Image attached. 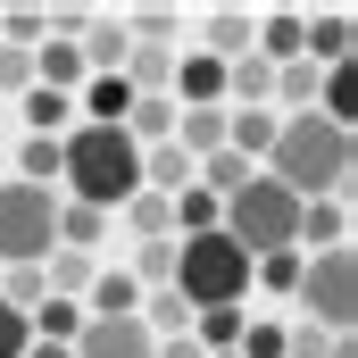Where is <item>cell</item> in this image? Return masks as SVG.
Returning a JSON list of instances; mask_svg holds the SVG:
<instances>
[{
    "label": "cell",
    "instance_id": "obj_1",
    "mask_svg": "<svg viewBox=\"0 0 358 358\" xmlns=\"http://www.w3.org/2000/svg\"><path fill=\"white\" fill-rule=\"evenodd\" d=\"M358 167V142L325 117H275V150H267V176L292 192V200H342Z\"/></svg>",
    "mask_w": 358,
    "mask_h": 358
},
{
    "label": "cell",
    "instance_id": "obj_2",
    "mask_svg": "<svg viewBox=\"0 0 358 358\" xmlns=\"http://www.w3.org/2000/svg\"><path fill=\"white\" fill-rule=\"evenodd\" d=\"M217 234L242 250V259H275V250H300V200L283 192L275 176H250L234 200H225V217H217Z\"/></svg>",
    "mask_w": 358,
    "mask_h": 358
},
{
    "label": "cell",
    "instance_id": "obj_3",
    "mask_svg": "<svg viewBox=\"0 0 358 358\" xmlns=\"http://www.w3.org/2000/svg\"><path fill=\"white\" fill-rule=\"evenodd\" d=\"M176 292H183L192 317L242 308V300H250V259H242L225 234H192V242H176Z\"/></svg>",
    "mask_w": 358,
    "mask_h": 358
},
{
    "label": "cell",
    "instance_id": "obj_4",
    "mask_svg": "<svg viewBox=\"0 0 358 358\" xmlns=\"http://www.w3.org/2000/svg\"><path fill=\"white\" fill-rule=\"evenodd\" d=\"M59 250V192L0 183V267H42Z\"/></svg>",
    "mask_w": 358,
    "mask_h": 358
},
{
    "label": "cell",
    "instance_id": "obj_5",
    "mask_svg": "<svg viewBox=\"0 0 358 358\" xmlns=\"http://www.w3.org/2000/svg\"><path fill=\"white\" fill-rule=\"evenodd\" d=\"M300 325H317V334H350L358 325V250H317L308 267H300Z\"/></svg>",
    "mask_w": 358,
    "mask_h": 358
},
{
    "label": "cell",
    "instance_id": "obj_6",
    "mask_svg": "<svg viewBox=\"0 0 358 358\" xmlns=\"http://www.w3.org/2000/svg\"><path fill=\"white\" fill-rule=\"evenodd\" d=\"M159 342L142 334V317H92L76 334V358H150Z\"/></svg>",
    "mask_w": 358,
    "mask_h": 358
},
{
    "label": "cell",
    "instance_id": "obj_7",
    "mask_svg": "<svg viewBox=\"0 0 358 358\" xmlns=\"http://www.w3.org/2000/svg\"><path fill=\"white\" fill-rule=\"evenodd\" d=\"M225 150L259 167V159L275 150V108H225Z\"/></svg>",
    "mask_w": 358,
    "mask_h": 358
},
{
    "label": "cell",
    "instance_id": "obj_8",
    "mask_svg": "<svg viewBox=\"0 0 358 358\" xmlns=\"http://www.w3.org/2000/svg\"><path fill=\"white\" fill-rule=\"evenodd\" d=\"M76 50H84V76H117V67H125V50H134V42H125V17L84 25V42H76Z\"/></svg>",
    "mask_w": 358,
    "mask_h": 358
},
{
    "label": "cell",
    "instance_id": "obj_9",
    "mask_svg": "<svg viewBox=\"0 0 358 358\" xmlns=\"http://www.w3.org/2000/svg\"><path fill=\"white\" fill-rule=\"evenodd\" d=\"M300 242H317V250H350V217H342V200H300Z\"/></svg>",
    "mask_w": 358,
    "mask_h": 358
},
{
    "label": "cell",
    "instance_id": "obj_10",
    "mask_svg": "<svg viewBox=\"0 0 358 358\" xmlns=\"http://www.w3.org/2000/svg\"><path fill=\"white\" fill-rule=\"evenodd\" d=\"M25 325H34V342H59V350H76V334H84L92 317H84V300H42Z\"/></svg>",
    "mask_w": 358,
    "mask_h": 358
},
{
    "label": "cell",
    "instance_id": "obj_11",
    "mask_svg": "<svg viewBox=\"0 0 358 358\" xmlns=\"http://www.w3.org/2000/svg\"><path fill=\"white\" fill-rule=\"evenodd\" d=\"M134 308H142V283H134L125 267H100V275H92V308H84V317H134Z\"/></svg>",
    "mask_w": 358,
    "mask_h": 358
},
{
    "label": "cell",
    "instance_id": "obj_12",
    "mask_svg": "<svg viewBox=\"0 0 358 358\" xmlns=\"http://www.w3.org/2000/svg\"><path fill=\"white\" fill-rule=\"evenodd\" d=\"M100 242H108V217H100V208H76V200H59V250L92 259Z\"/></svg>",
    "mask_w": 358,
    "mask_h": 358
},
{
    "label": "cell",
    "instance_id": "obj_13",
    "mask_svg": "<svg viewBox=\"0 0 358 358\" xmlns=\"http://www.w3.org/2000/svg\"><path fill=\"white\" fill-rule=\"evenodd\" d=\"M92 275H100V259H76V250H50L42 259V283H50V300H84Z\"/></svg>",
    "mask_w": 358,
    "mask_h": 358
},
{
    "label": "cell",
    "instance_id": "obj_14",
    "mask_svg": "<svg viewBox=\"0 0 358 358\" xmlns=\"http://www.w3.org/2000/svg\"><path fill=\"white\" fill-rule=\"evenodd\" d=\"M208 59H217V67L250 59V17H242V8H217V17H208Z\"/></svg>",
    "mask_w": 358,
    "mask_h": 358
},
{
    "label": "cell",
    "instance_id": "obj_15",
    "mask_svg": "<svg viewBox=\"0 0 358 358\" xmlns=\"http://www.w3.org/2000/svg\"><path fill=\"white\" fill-rule=\"evenodd\" d=\"M17 108H25V125H34V134H42V142H59V125H67V117H76V100H67V92H17Z\"/></svg>",
    "mask_w": 358,
    "mask_h": 358
},
{
    "label": "cell",
    "instance_id": "obj_16",
    "mask_svg": "<svg viewBox=\"0 0 358 358\" xmlns=\"http://www.w3.org/2000/svg\"><path fill=\"white\" fill-rule=\"evenodd\" d=\"M167 217H176V225H183V242H192V234H217V217H225V200L192 183V192H176V200H167Z\"/></svg>",
    "mask_w": 358,
    "mask_h": 358
},
{
    "label": "cell",
    "instance_id": "obj_17",
    "mask_svg": "<svg viewBox=\"0 0 358 358\" xmlns=\"http://www.w3.org/2000/svg\"><path fill=\"white\" fill-rule=\"evenodd\" d=\"M242 325H250L242 308H208V317H192V342H200L208 358H217V350H242Z\"/></svg>",
    "mask_w": 358,
    "mask_h": 358
},
{
    "label": "cell",
    "instance_id": "obj_18",
    "mask_svg": "<svg viewBox=\"0 0 358 358\" xmlns=\"http://www.w3.org/2000/svg\"><path fill=\"white\" fill-rule=\"evenodd\" d=\"M134 283H142V292H159V283H176V242H142V250H134Z\"/></svg>",
    "mask_w": 358,
    "mask_h": 358
},
{
    "label": "cell",
    "instance_id": "obj_19",
    "mask_svg": "<svg viewBox=\"0 0 358 358\" xmlns=\"http://www.w3.org/2000/svg\"><path fill=\"white\" fill-rule=\"evenodd\" d=\"M125 225H134L142 242H167V225H176V217H167V200H159V192H134V200H125Z\"/></svg>",
    "mask_w": 358,
    "mask_h": 358
},
{
    "label": "cell",
    "instance_id": "obj_20",
    "mask_svg": "<svg viewBox=\"0 0 358 358\" xmlns=\"http://www.w3.org/2000/svg\"><path fill=\"white\" fill-rule=\"evenodd\" d=\"M17 183H42V192H59V142H25V159H17Z\"/></svg>",
    "mask_w": 358,
    "mask_h": 358
},
{
    "label": "cell",
    "instance_id": "obj_21",
    "mask_svg": "<svg viewBox=\"0 0 358 358\" xmlns=\"http://www.w3.org/2000/svg\"><path fill=\"white\" fill-rule=\"evenodd\" d=\"M300 267H308V250H275V259H250V275H259L267 292H300Z\"/></svg>",
    "mask_w": 358,
    "mask_h": 358
},
{
    "label": "cell",
    "instance_id": "obj_22",
    "mask_svg": "<svg viewBox=\"0 0 358 358\" xmlns=\"http://www.w3.org/2000/svg\"><path fill=\"white\" fill-rule=\"evenodd\" d=\"M167 34H176V8H134L125 17V42H159L167 50Z\"/></svg>",
    "mask_w": 358,
    "mask_h": 358
},
{
    "label": "cell",
    "instance_id": "obj_23",
    "mask_svg": "<svg viewBox=\"0 0 358 358\" xmlns=\"http://www.w3.org/2000/svg\"><path fill=\"white\" fill-rule=\"evenodd\" d=\"M25 350H34V325H25V317L0 300V358H25Z\"/></svg>",
    "mask_w": 358,
    "mask_h": 358
},
{
    "label": "cell",
    "instance_id": "obj_24",
    "mask_svg": "<svg viewBox=\"0 0 358 358\" xmlns=\"http://www.w3.org/2000/svg\"><path fill=\"white\" fill-rule=\"evenodd\" d=\"M0 92H34V50H8L0 42Z\"/></svg>",
    "mask_w": 358,
    "mask_h": 358
},
{
    "label": "cell",
    "instance_id": "obj_25",
    "mask_svg": "<svg viewBox=\"0 0 358 358\" xmlns=\"http://www.w3.org/2000/svg\"><path fill=\"white\" fill-rule=\"evenodd\" d=\"M150 358H208V350H200L192 334H176V342H159V350H150Z\"/></svg>",
    "mask_w": 358,
    "mask_h": 358
},
{
    "label": "cell",
    "instance_id": "obj_26",
    "mask_svg": "<svg viewBox=\"0 0 358 358\" xmlns=\"http://www.w3.org/2000/svg\"><path fill=\"white\" fill-rule=\"evenodd\" d=\"M25 358H76V350H59V342H34V350H25Z\"/></svg>",
    "mask_w": 358,
    "mask_h": 358
},
{
    "label": "cell",
    "instance_id": "obj_27",
    "mask_svg": "<svg viewBox=\"0 0 358 358\" xmlns=\"http://www.w3.org/2000/svg\"><path fill=\"white\" fill-rule=\"evenodd\" d=\"M0 183H8V167H0Z\"/></svg>",
    "mask_w": 358,
    "mask_h": 358
}]
</instances>
